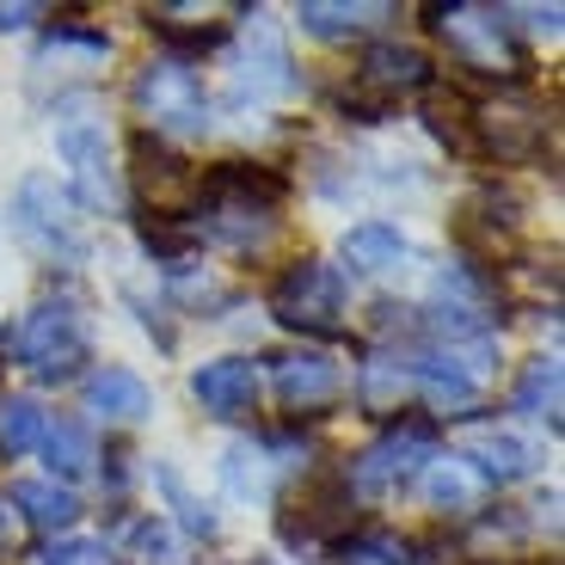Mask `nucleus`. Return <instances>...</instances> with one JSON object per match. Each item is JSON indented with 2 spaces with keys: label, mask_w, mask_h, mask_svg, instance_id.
<instances>
[{
  "label": "nucleus",
  "mask_w": 565,
  "mask_h": 565,
  "mask_svg": "<svg viewBox=\"0 0 565 565\" xmlns=\"http://www.w3.org/2000/svg\"><path fill=\"white\" fill-rule=\"evenodd\" d=\"M38 449H43V461H50V473H86V467L99 461V455H93V430H86L81 418H50Z\"/></svg>",
  "instance_id": "20"
},
{
  "label": "nucleus",
  "mask_w": 565,
  "mask_h": 565,
  "mask_svg": "<svg viewBox=\"0 0 565 565\" xmlns=\"http://www.w3.org/2000/svg\"><path fill=\"white\" fill-rule=\"evenodd\" d=\"M38 19H43L38 0H13V7H0V31H25V25H38Z\"/></svg>",
  "instance_id": "29"
},
{
  "label": "nucleus",
  "mask_w": 565,
  "mask_h": 565,
  "mask_svg": "<svg viewBox=\"0 0 565 565\" xmlns=\"http://www.w3.org/2000/svg\"><path fill=\"white\" fill-rule=\"evenodd\" d=\"M486 344H473V351H430L418 363V387H424V399L437 412H467L473 399L486 394Z\"/></svg>",
  "instance_id": "8"
},
{
  "label": "nucleus",
  "mask_w": 565,
  "mask_h": 565,
  "mask_svg": "<svg viewBox=\"0 0 565 565\" xmlns=\"http://www.w3.org/2000/svg\"><path fill=\"white\" fill-rule=\"evenodd\" d=\"M510 406L523 412V418L547 424V430H559V356H535L516 375V387H510Z\"/></svg>",
  "instance_id": "19"
},
{
  "label": "nucleus",
  "mask_w": 565,
  "mask_h": 565,
  "mask_svg": "<svg viewBox=\"0 0 565 565\" xmlns=\"http://www.w3.org/2000/svg\"><path fill=\"white\" fill-rule=\"evenodd\" d=\"M38 437H43V412L31 399H7V412H0V455L38 449Z\"/></svg>",
  "instance_id": "23"
},
{
  "label": "nucleus",
  "mask_w": 565,
  "mask_h": 565,
  "mask_svg": "<svg viewBox=\"0 0 565 565\" xmlns=\"http://www.w3.org/2000/svg\"><path fill=\"white\" fill-rule=\"evenodd\" d=\"M13 234L31 253L56 258V265H81L86 258V227H81V215H74L68 191H62L56 179H43V172H31L13 191Z\"/></svg>",
  "instance_id": "3"
},
{
  "label": "nucleus",
  "mask_w": 565,
  "mask_h": 565,
  "mask_svg": "<svg viewBox=\"0 0 565 565\" xmlns=\"http://www.w3.org/2000/svg\"><path fill=\"white\" fill-rule=\"evenodd\" d=\"M160 486H167L172 510H179V516H184V529H191V535H215V516H210V510L198 504V498H191V486L179 480V467H160Z\"/></svg>",
  "instance_id": "25"
},
{
  "label": "nucleus",
  "mask_w": 565,
  "mask_h": 565,
  "mask_svg": "<svg viewBox=\"0 0 565 565\" xmlns=\"http://www.w3.org/2000/svg\"><path fill=\"white\" fill-rule=\"evenodd\" d=\"M13 356L43 375V382H68L74 369L86 363V320L74 301H38L13 332Z\"/></svg>",
  "instance_id": "4"
},
{
  "label": "nucleus",
  "mask_w": 565,
  "mask_h": 565,
  "mask_svg": "<svg viewBox=\"0 0 565 565\" xmlns=\"http://www.w3.org/2000/svg\"><path fill=\"white\" fill-rule=\"evenodd\" d=\"M191 399H198L210 418H241L258 399V369L246 363V356H215V363H203L198 375H191Z\"/></svg>",
  "instance_id": "10"
},
{
  "label": "nucleus",
  "mask_w": 565,
  "mask_h": 565,
  "mask_svg": "<svg viewBox=\"0 0 565 565\" xmlns=\"http://www.w3.org/2000/svg\"><path fill=\"white\" fill-rule=\"evenodd\" d=\"M86 412L117 418V424H136V418H148V412H154V387L141 382L136 369L105 363V369H93V375H86Z\"/></svg>",
  "instance_id": "16"
},
{
  "label": "nucleus",
  "mask_w": 565,
  "mask_h": 565,
  "mask_svg": "<svg viewBox=\"0 0 565 565\" xmlns=\"http://www.w3.org/2000/svg\"><path fill=\"white\" fill-rule=\"evenodd\" d=\"M430 25L443 38H455L461 50V68H486V74H516V43H510V25L486 7H430Z\"/></svg>",
  "instance_id": "7"
},
{
  "label": "nucleus",
  "mask_w": 565,
  "mask_h": 565,
  "mask_svg": "<svg viewBox=\"0 0 565 565\" xmlns=\"http://www.w3.org/2000/svg\"><path fill=\"white\" fill-rule=\"evenodd\" d=\"M136 172H141V191L154 198L160 215L184 210V203L198 198V172L184 167L160 136H136Z\"/></svg>",
  "instance_id": "12"
},
{
  "label": "nucleus",
  "mask_w": 565,
  "mask_h": 565,
  "mask_svg": "<svg viewBox=\"0 0 565 565\" xmlns=\"http://www.w3.org/2000/svg\"><path fill=\"white\" fill-rule=\"evenodd\" d=\"M246 38H258V62H241L234 74V99H270V93H289L296 74H289V56H282V38L265 13H246Z\"/></svg>",
  "instance_id": "14"
},
{
  "label": "nucleus",
  "mask_w": 565,
  "mask_h": 565,
  "mask_svg": "<svg viewBox=\"0 0 565 565\" xmlns=\"http://www.w3.org/2000/svg\"><path fill=\"white\" fill-rule=\"evenodd\" d=\"M13 504L25 510V523H31V529H68L74 516H81V498H74L68 486H50V480L13 486Z\"/></svg>",
  "instance_id": "21"
},
{
  "label": "nucleus",
  "mask_w": 565,
  "mask_h": 565,
  "mask_svg": "<svg viewBox=\"0 0 565 565\" xmlns=\"http://www.w3.org/2000/svg\"><path fill=\"white\" fill-rule=\"evenodd\" d=\"M148 25L160 31V38L172 43V50H184V56H198V50H215V43L227 38V25H167V19H148Z\"/></svg>",
  "instance_id": "27"
},
{
  "label": "nucleus",
  "mask_w": 565,
  "mask_h": 565,
  "mask_svg": "<svg viewBox=\"0 0 565 565\" xmlns=\"http://www.w3.org/2000/svg\"><path fill=\"white\" fill-rule=\"evenodd\" d=\"M344 308H351V289H344V270L326 265V258H301L270 282V313L282 326H301L313 339H332L344 332Z\"/></svg>",
  "instance_id": "2"
},
{
  "label": "nucleus",
  "mask_w": 565,
  "mask_h": 565,
  "mask_svg": "<svg viewBox=\"0 0 565 565\" xmlns=\"http://www.w3.org/2000/svg\"><path fill=\"white\" fill-rule=\"evenodd\" d=\"M424 498H430V510H473V498H480V480L467 473L461 461H430V473H424Z\"/></svg>",
  "instance_id": "22"
},
{
  "label": "nucleus",
  "mask_w": 565,
  "mask_h": 565,
  "mask_svg": "<svg viewBox=\"0 0 565 565\" xmlns=\"http://www.w3.org/2000/svg\"><path fill=\"white\" fill-rule=\"evenodd\" d=\"M43 565H117L111 559V547H105V541H56V547L43 553Z\"/></svg>",
  "instance_id": "28"
},
{
  "label": "nucleus",
  "mask_w": 565,
  "mask_h": 565,
  "mask_svg": "<svg viewBox=\"0 0 565 565\" xmlns=\"http://www.w3.org/2000/svg\"><path fill=\"white\" fill-rule=\"evenodd\" d=\"M301 523H282V535L289 541H339L344 529L356 523V510H351V480H313L308 492H301Z\"/></svg>",
  "instance_id": "13"
},
{
  "label": "nucleus",
  "mask_w": 565,
  "mask_h": 565,
  "mask_svg": "<svg viewBox=\"0 0 565 565\" xmlns=\"http://www.w3.org/2000/svg\"><path fill=\"white\" fill-rule=\"evenodd\" d=\"M56 160L68 167V184L86 210H117L124 203V179L111 160V129L86 99H68L56 111Z\"/></svg>",
  "instance_id": "1"
},
{
  "label": "nucleus",
  "mask_w": 565,
  "mask_h": 565,
  "mask_svg": "<svg viewBox=\"0 0 565 565\" xmlns=\"http://www.w3.org/2000/svg\"><path fill=\"white\" fill-rule=\"evenodd\" d=\"M356 86H369L375 99L418 93V86H430V56H424V50H412V43H369L363 68H356Z\"/></svg>",
  "instance_id": "11"
},
{
  "label": "nucleus",
  "mask_w": 565,
  "mask_h": 565,
  "mask_svg": "<svg viewBox=\"0 0 565 565\" xmlns=\"http://www.w3.org/2000/svg\"><path fill=\"white\" fill-rule=\"evenodd\" d=\"M339 387H344V375H339V363H332L326 351H289V356H277V399L289 412L332 406V399H339Z\"/></svg>",
  "instance_id": "9"
},
{
  "label": "nucleus",
  "mask_w": 565,
  "mask_h": 565,
  "mask_svg": "<svg viewBox=\"0 0 565 565\" xmlns=\"http://www.w3.org/2000/svg\"><path fill=\"white\" fill-rule=\"evenodd\" d=\"M301 31L320 43H344V38H363L369 25H382L387 7H344V0H301L296 7Z\"/></svg>",
  "instance_id": "18"
},
{
  "label": "nucleus",
  "mask_w": 565,
  "mask_h": 565,
  "mask_svg": "<svg viewBox=\"0 0 565 565\" xmlns=\"http://www.w3.org/2000/svg\"><path fill=\"white\" fill-rule=\"evenodd\" d=\"M129 547H136V553H148L154 565L179 559V541H172V529L160 523V516H141V523H129Z\"/></svg>",
  "instance_id": "26"
},
{
  "label": "nucleus",
  "mask_w": 565,
  "mask_h": 565,
  "mask_svg": "<svg viewBox=\"0 0 565 565\" xmlns=\"http://www.w3.org/2000/svg\"><path fill=\"white\" fill-rule=\"evenodd\" d=\"M136 105L154 117V129H167V136H210V124H215L210 93H203V81L184 68L179 56L148 62V68L136 74Z\"/></svg>",
  "instance_id": "5"
},
{
  "label": "nucleus",
  "mask_w": 565,
  "mask_h": 565,
  "mask_svg": "<svg viewBox=\"0 0 565 565\" xmlns=\"http://www.w3.org/2000/svg\"><path fill=\"white\" fill-rule=\"evenodd\" d=\"M430 455H437V424L406 418V424H394L382 443H369L344 480H356V492H394V486H406L418 467H430Z\"/></svg>",
  "instance_id": "6"
},
{
  "label": "nucleus",
  "mask_w": 565,
  "mask_h": 565,
  "mask_svg": "<svg viewBox=\"0 0 565 565\" xmlns=\"http://www.w3.org/2000/svg\"><path fill=\"white\" fill-rule=\"evenodd\" d=\"M461 467L473 473V480H529L535 473V449H529L523 437H510V430H473V437L461 443Z\"/></svg>",
  "instance_id": "15"
},
{
  "label": "nucleus",
  "mask_w": 565,
  "mask_h": 565,
  "mask_svg": "<svg viewBox=\"0 0 565 565\" xmlns=\"http://www.w3.org/2000/svg\"><path fill=\"white\" fill-rule=\"evenodd\" d=\"M399 394H406V369H399L394 356H375V363L363 369V406L369 412H394Z\"/></svg>",
  "instance_id": "24"
},
{
  "label": "nucleus",
  "mask_w": 565,
  "mask_h": 565,
  "mask_svg": "<svg viewBox=\"0 0 565 565\" xmlns=\"http://www.w3.org/2000/svg\"><path fill=\"white\" fill-rule=\"evenodd\" d=\"M339 253H344V265L363 270V277H387V270H406L412 246H406V234H399V227L363 222V227H351V234H344Z\"/></svg>",
  "instance_id": "17"
}]
</instances>
